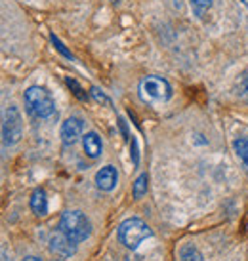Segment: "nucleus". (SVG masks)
Segmentation results:
<instances>
[{"label": "nucleus", "instance_id": "5", "mask_svg": "<svg viewBox=\"0 0 248 261\" xmlns=\"http://www.w3.org/2000/svg\"><path fill=\"white\" fill-rule=\"evenodd\" d=\"M2 138L6 145H15L23 138V118L15 105H10L4 111V122H2Z\"/></svg>", "mask_w": 248, "mask_h": 261}, {"label": "nucleus", "instance_id": "17", "mask_svg": "<svg viewBox=\"0 0 248 261\" xmlns=\"http://www.w3.org/2000/svg\"><path fill=\"white\" fill-rule=\"evenodd\" d=\"M52 42H54V46H56V48H58V51L59 54H63V56H65V58H69V59H73V56H71V51H67L65 50V46H63V44H61V40H59V38H56L54 37V35H52Z\"/></svg>", "mask_w": 248, "mask_h": 261}, {"label": "nucleus", "instance_id": "3", "mask_svg": "<svg viewBox=\"0 0 248 261\" xmlns=\"http://www.w3.org/2000/svg\"><path fill=\"white\" fill-rule=\"evenodd\" d=\"M151 237H153L151 227L138 218L124 219L122 223H120V227H118V240L128 250H136L143 240L151 239Z\"/></svg>", "mask_w": 248, "mask_h": 261}, {"label": "nucleus", "instance_id": "8", "mask_svg": "<svg viewBox=\"0 0 248 261\" xmlns=\"http://www.w3.org/2000/svg\"><path fill=\"white\" fill-rule=\"evenodd\" d=\"M118 183V172L115 166H103L95 174V185L102 191H113Z\"/></svg>", "mask_w": 248, "mask_h": 261}, {"label": "nucleus", "instance_id": "10", "mask_svg": "<svg viewBox=\"0 0 248 261\" xmlns=\"http://www.w3.org/2000/svg\"><path fill=\"white\" fill-rule=\"evenodd\" d=\"M31 210L35 212V216H38V218L48 214V198H46L44 189H37L33 193V196H31Z\"/></svg>", "mask_w": 248, "mask_h": 261}, {"label": "nucleus", "instance_id": "19", "mask_svg": "<svg viewBox=\"0 0 248 261\" xmlns=\"http://www.w3.org/2000/svg\"><path fill=\"white\" fill-rule=\"evenodd\" d=\"M23 261H42V259H40V257H35V255H27Z\"/></svg>", "mask_w": 248, "mask_h": 261}, {"label": "nucleus", "instance_id": "7", "mask_svg": "<svg viewBox=\"0 0 248 261\" xmlns=\"http://www.w3.org/2000/svg\"><path fill=\"white\" fill-rule=\"evenodd\" d=\"M50 250L52 254L59 255V257H73L77 254V244L59 231L50 239Z\"/></svg>", "mask_w": 248, "mask_h": 261}, {"label": "nucleus", "instance_id": "16", "mask_svg": "<svg viewBox=\"0 0 248 261\" xmlns=\"http://www.w3.org/2000/svg\"><path fill=\"white\" fill-rule=\"evenodd\" d=\"M90 92H92V97H94L95 101L105 103V105H109V107H111V99H109V97H107L105 94H103V92L100 90V88H92Z\"/></svg>", "mask_w": 248, "mask_h": 261}, {"label": "nucleus", "instance_id": "2", "mask_svg": "<svg viewBox=\"0 0 248 261\" xmlns=\"http://www.w3.org/2000/svg\"><path fill=\"white\" fill-rule=\"evenodd\" d=\"M59 231L63 232L67 239L73 240L75 244H79L90 237L92 225L81 210H69L59 219Z\"/></svg>", "mask_w": 248, "mask_h": 261}, {"label": "nucleus", "instance_id": "9", "mask_svg": "<svg viewBox=\"0 0 248 261\" xmlns=\"http://www.w3.org/2000/svg\"><path fill=\"white\" fill-rule=\"evenodd\" d=\"M82 147H84V152H86L90 159H97L103 152L102 138L95 132H88L86 136L82 138Z\"/></svg>", "mask_w": 248, "mask_h": 261}, {"label": "nucleus", "instance_id": "6", "mask_svg": "<svg viewBox=\"0 0 248 261\" xmlns=\"http://www.w3.org/2000/svg\"><path fill=\"white\" fill-rule=\"evenodd\" d=\"M84 132V120L79 116H69L65 122L61 124V139L65 145H73L79 141V138Z\"/></svg>", "mask_w": 248, "mask_h": 261}, {"label": "nucleus", "instance_id": "13", "mask_svg": "<svg viewBox=\"0 0 248 261\" xmlns=\"http://www.w3.org/2000/svg\"><path fill=\"white\" fill-rule=\"evenodd\" d=\"M180 257H182V261H203V255L199 254V250L193 244L183 246L182 252H180Z\"/></svg>", "mask_w": 248, "mask_h": 261}, {"label": "nucleus", "instance_id": "18", "mask_svg": "<svg viewBox=\"0 0 248 261\" xmlns=\"http://www.w3.org/2000/svg\"><path fill=\"white\" fill-rule=\"evenodd\" d=\"M239 95L241 97H246L248 99V73L242 76V80H241V88H239Z\"/></svg>", "mask_w": 248, "mask_h": 261}, {"label": "nucleus", "instance_id": "1", "mask_svg": "<svg viewBox=\"0 0 248 261\" xmlns=\"http://www.w3.org/2000/svg\"><path fill=\"white\" fill-rule=\"evenodd\" d=\"M23 99H25V105H27L29 113L33 116H37V118L46 120V118H52V116L56 115V101H54V97H52V94L46 88H27Z\"/></svg>", "mask_w": 248, "mask_h": 261}, {"label": "nucleus", "instance_id": "15", "mask_svg": "<svg viewBox=\"0 0 248 261\" xmlns=\"http://www.w3.org/2000/svg\"><path fill=\"white\" fill-rule=\"evenodd\" d=\"M67 86L69 88H73V94L79 97V99H86L88 95L84 94V90H82L81 86H79V82L77 80H73V79H67Z\"/></svg>", "mask_w": 248, "mask_h": 261}, {"label": "nucleus", "instance_id": "20", "mask_svg": "<svg viewBox=\"0 0 248 261\" xmlns=\"http://www.w3.org/2000/svg\"><path fill=\"white\" fill-rule=\"evenodd\" d=\"M242 4H244V6L248 8V0H242Z\"/></svg>", "mask_w": 248, "mask_h": 261}, {"label": "nucleus", "instance_id": "4", "mask_svg": "<svg viewBox=\"0 0 248 261\" xmlns=\"http://www.w3.org/2000/svg\"><path fill=\"white\" fill-rule=\"evenodd\" d=\"M139 95L145 103H162L172 97V86L161 76H145L139 82Z\"/></svg>", "mask_w": 248, "mask_h": 261}, {"label": "nucleus", "instance_id": "11", "mask_svg": "<svg viewBox=\"0 0 248 261\" xmlns=\"http://www.w3.org/2000/svg\"><path fill=\"white\" fill-rule=\"evenodd\" d=\"M233 149H235L237 156H239V160L242 162V166H244V170H246V174H248V139L246 138H237L233 141Z\"/></svg>", "mask_w": 248, "mask_h": 261}, {"label": "nucleus", "instance_id": "12", "mask_svg": "<svg viewBox=\"0 0 248 261\" xmlns=\"http://www.w3.org/2000/svg\"><path fill=\"white\" fill-rule=\"evenodd\" d=\"M147 187H149V175L141 174L138 179H136V183H134V189H132V195H134V198H136V200H139L143 195H147Z\"/></svg>", "mask_w": 248, "mask_h": 261}, {"label": "nucleus", "instance_id": "14", "mask_svg": "<svg viewBox=\"0 0 248 261\" xmlns=\"http://www.w3.org/2000/svg\"><path fill=\"white\" fill-rule=\"evenodd\" d=\"M191 6L195 8V12H197L199 15L203 14V12H206L208 8L212 6V0H189Z\"/></svg>", "mask_w": 248, "mask_h": 261}]
</instances>
